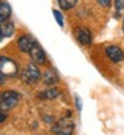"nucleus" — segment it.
I'll return each instance as SVG.
<instances>
[{"label": "nucleus", "instance_id": "obj_15", "mask_svg": "<svg viewBox=\"0 0 124 135\" xmlns=\"http://www.w3.org/2000/svg\"><path fill=\"white\" fill-rule=\"evenodd\" d=\"M115 7H116V9H117V11H121V9H124V0H116Z\"/></svg>", "mask_w": 124, "mask_h": 135}, {"label": "nucleus", "instance_id": "obj_18", "mask_svg": "<svg viewBox=\"0 0 124 135\" xmlns=\"http://www.w3.org/2000/svg\"><path fill=\"white\" fill-rule=\"evenodd\" d=\"M7 119V114H4L3 111H0V123H3Z\"/></svg>", "mask_w": 124, "mask_h": 135}, {"label": "nucleus", "instance_id": "obj_10", "mask_svg": "<svg viewBox=\"0 0 124 135\" xmlns=\"http://www.w3.org/2000/svg\"><path fill=\"white\" fill-rule=\"evenodd\" d=\"M0 31H2L3 37H11L14 34V31H15V26H14L12 22L4 20V22L0 23Z\"/></svg>", "mask_w": 124, "mask_h": 135}, {"label": "nucleus", "instance_id": "obj_20", "mask_svg": "<svg viewBox=\"0 0 124 135\" xmlns=\"http://www.w3.org/2000/svg\"><path fill=\"white\" fill-rule=\"evenodd\" d=\"M2 39H3V34H2V31H0V42H2Z\"/></svg>", "mask_w": 124, "mask_h": 135}, {"label": "nucleus", "instance_id": "obj_1", "mask_svg": "<svg viewBox=\"0 0 124 135\" xmlns=\"http://www.w3.org/2000/svg\"><path fill=\"white\" fill-rule=\"evenodd\" d=\"M20 99V95L18 92H14V91H7V92H3L0 95V111H3L4 114H7L8 111H11Z\"/></svg>", "mask_w": 124, "mask_h": 135}, {"label": "nucleus", "instance_id": "obj_14", "mask_svg": "<svg viewBox=\"0 0 124 135\" xmlns=\"http://www.w3.org/2000/svg\"><path fill=\"white\" fill-rule=\"evenodd\" d=\"M53 14H54V18H55V20L58 22V25L62 27V26H63V18H62L61 12H59V11H57V9H53Z\"/></svg>", "mask_w": 124, "mask_h": 135}, {"label": "nucleus", "instance_id": "obj_17", "mask_svg": "<svg viewBox=\"0 0 124 135\" xmlns=\"http://www.w3.org/2000/svg\"><path fill=\"white\" fill-rule=\"evenodd\" d=\"M76 103H77V109L81 111V99L78 96H76Z\"/></svg>", "mask_w": 124, "mask_h": 135}, {"label": "nucleus", "instance_id": "obj_11", "mask_svg": "<svg viewBox=\"0 0 124 135\" xmlns=\"http://www.w3.org/2000/svg\"><path fill=\"white\" fill-rule=\"evenodd\" d=\"M11 12L12 11H11V7L8 3H6V2L0 3V23L4 20H8V18L11 16Z\"/></svg>", "mask_w": 124, "mask_h": 135}, {"label": "nucleus", "instance_id": "obj_12", "mask_svg": "<svg viewBox=\"0 0 124 135\" xmlns=\"http://www.w3.org/2000/svg\"><path fill=\"white\" fill-rule=\"evenodd\" d=\"M43 81H44V84H47V85L55 84L58 81V76L55 74L53 70H47L46 73H44V76H43Z\"/></svg>", "mask_w": 124, "mask_h": 135}, {"label": "nucleus", "instance_id": "obj_19", "mask_svg": "<svg viewBox=\"0 0 124 135\" xmlns=\"http://www.w3.org/2000/svg\"><path fill=\"white\" fill-rule=\"evenodd\" d=\"M4 81H6V77H4L2 73H0V84H3Z\"/></svg>", "mask_w": 124, "mask_h": 135}, {"label": "nucleus", "instance_id": "obj_16", "mask_svg": "<svg viewBox=\"0 0 124 135\" xmlns=\"http://www.w3.org/2000/svg\"><path fill=\"white\" fill-rule=\"evenodd\" d=\"M97 3L101 7H109L111 6V0H97Z\"/></svg>", "mask_w": 124, "mask_h": 135}, {"label": "nucleus", "instance_id": "obj_4", "mask_svg": "<svg viewBox=\"0 0 124 135\" xmlns=\"http://www.w3.org/2000/svg\"><path fill=\"white\" fill-rule=\"evenodd\" d=\"M22 78H23V81L27 83V84H35L41 78V72H39V69L37 68V65L28 64L24 68L23 73H22Z\"/></svg>", "mask_w": 124, "mask_h": 135}, {"label": "nucleus", "instance_id": "obj_21", "mask_svg": "<svg viewBox=\"0 0 124 135\" xmlns=\"http://www.w3.org/2000/svg\"><path fill=\"white\" fill-rule=\"evenodd\" d=\"M123 31H124V19H123Z\"/></svg>", "mask_w": 124, "mask_h": 135}, {"label": "nucleus", "instance_id": "obj_2", "mask_svg": "<svg viewBox=\"0 0 124 135\" xmlns=\"http://www.w3.org/2000/svg\"><path fill=\"white\" fill-rule=\"evenodd\" d=\"M73 131H74V123L69 118H62L53 126L54 135H72Z\"/></svg>", "mask_w": 124, "mask_h": 135}, {"label": "nucleus", "instance_id": "obj_7", "mask_svg": "<svg viewBox=\"0 0 124 135\" xmlns=\"http://www.w3.org/2000/svg\"><path fill=\"white\" fill-rule=\"evenodd\" d=\"M76 38L77 41L80 42L84 46H88V45L92 43V34L88 28H84V27H80L76 30Z\"/></svg>", "mask_w": 124, "mask_h": 135}, {"label": "nucleus", "instance_id": "obj_8", "mask_svg": "<svg viewBox=\"0 0 124 135\" xmlns=\"http://www.w3.org/2000/svg\"><path fill=\"white\" fill-rule=\"evenodd\" d=\"M34 43H35V41H34L30 35H23V37H20V38L18 39V47H19L20 51L28 53Z\"/></svg>", "mask_w": 124, "mask_h": 135}, {"label": "nucleus", "instance_id": "obj_6", "mask_svg": "<svg viewBox=\"0 0 124 135\" xmlns=\"http://www.w3.org/2000/svg\"><path fill=\"white\" fill-rule=\"evenodd\" d=\"M105 54H107V57L112 61V62H120V61H123V58H124V53H123V50L120 49V47H117V46H108L107 49H105Z\"/></svg>", "mask_w": 124, "mask_h": 135}, {"label": "nucleus", "instance_id": "obj_5", "mask_svg": "<svg viewBox=\"0 0 124 135\" xmlns=\"http://www.w3.org/2000/svg\"><path fill=\"white\" fill-rule=\"evenodd\" d=\"M28 54H30L31 60L35 64H44V61H46V54H44V51L42 50V47L37 42L32 45V47L30 49Z\"/></svg>", "mask_w": 124, "mask_h": 135}, {"label": "nucleus", "instance_id": "obj_3", "mask_svg": "<svg viewBox=\"0 0 124 135\" xmlns=\"http://www.w3.org/2000/svg\"><path fill=\"white\" fill-rule=\"evenodd\" d=\"M0 73L4 77H14L18 73V65L8 57H0Z\"/></svg>", "mask_w": 124, "mask_h": 135}, {"label": "nucleus", "instance_id": "obj_13", "mask_svg": "<svg viewBox=\"0 0 124 135\" xmlns=\"http://www.w3.org/2000/svg\"><path fill=\"white\" fill-rule=\"evenodd\" d=\"M77 2H78V0H58L59 7L62 9H70V8H73L77 4Z\"/></svg>", "mask_w": 124, "mask_h": 135}, {"label": "nucleus", "instance_id": "obj_9", "mask_svg": "<svg viewBox=\"0 0 124 135\" xmlns=\"http://www.w3.org/2000/svg\"><path fill=\"white\" fill-rule=\"evenodd\" d=\"M58 96H59V91L57 88H50V89H46V91L38 93V99L41 100H54Z\"/></svg>", "mask_w": 124, "mask_h": 135}]
</instances>
